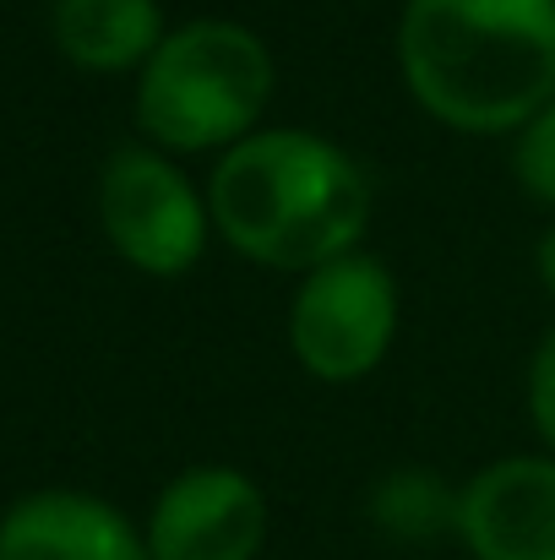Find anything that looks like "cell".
Segmentation results:
<instances>
[{"instance_id": "cell-1", "label": "cell", "mask_w": 555, "mask_h": 560, "mask_svg": "<svg viewBox=\"0 0 555 560\" xmlns=\"http://www.w3.org/2000/svg\"><path fill=\"white\" fill-rule=\"evenodd\" d=\"M397 55L436 120L512 131L555 98V0H408Z\"/></svg>"}, {"instance_id": "cell-2", "label": "cell", "mask_w": 555, "mask_h": 560, "mask_svg": "<svg viewBox=\"0 0 555 560\" xmlns=\"http://www.w3.org/2000/svg\"><path fill=\"white\" fill-rule=\"evenodd\" d=\"M370 218V180L311 131L234 142L212 175V223L267 267H327L349 256Z\"/></svg>"}, {"instance_id": "cell-3", "label": "cell", "mask_w": 555, "mask_h": 560, "mask_svg": "<svg viewBox=\"0 0 555 560\" xmlns=\"http://www.w3.org/2000/svg\"><path fill=\"white\" fill-rule=\"evenodd\" d=\"M267 93H273V60L251 27L185 22L181 33H170L153 49L142 71L137 115L159 142L181 153H201L212 142L245 137Z\"/></svg>"}, {"instance_id": "cell-4", "label": "cell", "mask_w": 555, "mask_h": 560, "mask_svg": "<svg viewBox=\"0 0 555 560\" xmlns=\"http://www.w3.org/2000/svg\"><path fill=\"white\" fill-rule=\"evenodd\" d=\"M397 327V289L381 261L370 256H338L316 267L289 311V343L300 365L322 381H355L375 371Z\"/></svg>"}, {"instance_id": "cell-5", "label": "cell", "mask_w": 555, "mask_h": 560, "mask_svg": "<svg viewBox=\"0 0 555 560\" xmlns=\"http://www.w3.org/2000/svg\"><path fill=\"white\" fill-rule=\"evenodd\" d=\"M99 212L115 250L137 261L142 272L175 278L201 256V240H207L201 201L185 186L181 170H170V159L148 148L109 153L104 180H99Z\"/></svg>"}, {"instance_id": "cell-6", "label": "cell", "mask_w": 555, "mask_h": 560, "mask_svg": "<svg viewBox=\"0 0 555 560\" xmlns=\"http://www.w3.org/2000/svg\"><path fill=\"white\" fill-rule=\"evenodd\" d=\"M267 534L262 490L234 468H190L181 474L148 528L153 560H256Z\"/></svg>"}, {"instance_id": "cell-7", "label": "cell", "mask_w": 555, "mask_h": 560, "mask_svg": "<svg viewBox=\"0 0 555 560\" xmlns=\"http://www.w3.org/2000/svg\"><path fill=\"white\" fill-rule=\"evenodd\" d=\"M463 545L479 560H555V463L507 457L463 490Z\"/></svg>"}, {"instance_id": "cell-8", "label": "cell", "mask_w": 555, "mask_h": 560, "mask_svg": "<svg viewBox=\"0 0 555 560\" xmlns=\"http://www.w3.org/2000/svg\"><path fill=\"white\" fill-rule=\"evenodd\" d=\"M0 560H153L148 545L137 539V528L93 501V495H71V490H44L27 495L5 512L0 523Z\"/></svg>"}, {"instance_id": "cell-9", "label": "cell", "mask_w": 555, "mask_h": 560, "mask_svg": "<svg viewBox=\"0 0 555 560\" xmlns=\"http://www.w3.org/2000/svg\"><path fill=\"white\" fill-rule=\"evenodd\" d=\"M55 38L88 71H126L164 44L153 0H55Z\"/></svg>"}, {"instance_id": "cell-10", "label": "cell", "mask_w": 555, "mask_h": 560, "mask_svg": "<svg viewBox=\"0 0 555 560\" xmlns=\"http://www.w3.org/2000/svg\"><path fill=\"white\" fill-rule=\"evenodd\" d=\"M370 517L386 539L397 545H430L441 534H458L463 517V495H452L436 474L425 468H397L375 485L370 495Z\"/></svg>"}, {"instance_id": "cell-11", "label": "cell", "mask_w": 555, "mask_h": 560, "mask_svg": "<svg viewBox=\"0 0 555 560\" xmlns=\"http://www.w3.org/2000/svg\"><path fill=\"white\" fill-rule=\"evenodd\" d=\"M518 180L555 207V104L529 120V131L518 142Z\"/></svg>"}, {"instance_id": "cell-12", "label": "cell", "mask_w": 555, "mask_h": 560, "mask_svg": "<svg viewBox=\"0 0 555 560\" xmlns=\"http://www.w3.org/2000/svg\"><path fill=\"white\" fill-rule=\"evenodd\" d=\"M529 402H534V424L540 435L555 446V332L540 343L534 354V375H529Z\"/></svg>"}, {"instance_id": "cell-13", "label": "cell", "mask_w": 555, "mask_h": 560, "mask_svg": "<svg viewBox=\"0 0 555 560\" xmlns=\"http://www.w3.org/2000/svg\"><path fill=\"white\" fill-rule=\"evenodd\" d=\"M540 278H545V289L555 294V229L540 240Z\"/></svg>"}]
</instances>
